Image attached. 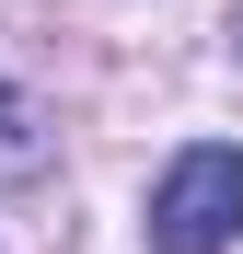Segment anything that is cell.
<instances>
[{
    "label": "cell",
    "mask_w": 243,
    "mask_h": 254,
    "mask_svg": "<svg viewBox=\"0 0 243 254\" xmlns=\"http://www.w3.org/2000/svg\"><path fill=\"white\" fill-rule=\"evenodd\" d=\"M232 243H243V150L197 139L151 185V254H232Z\"/></svg>",
    "instance_id": "1"
},
{
    "label": "cell",
    "mask_w": 243,
    "mask_h": 254,
    "mask_svg": "<svg viewBox=\"0 0 243 254\" xmlns=\"http://www.w3.org/2000/svg\"><path fill=\"white\" fill-rule=\"evenodd\" d=\"M35 162H47V127H35V104L0 81V174H35Z\"/></svg>",
    "instance_id": "2"
}]
</instances>
